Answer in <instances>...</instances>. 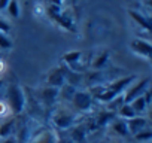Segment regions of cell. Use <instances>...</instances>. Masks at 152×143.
Masks as SVG:
<instances>
[{
	"label": "cell",
	"mask_w": 152,
	"mask_h": 143,
	"mask_svg": "<svg viewBox=\"0 0 152 143\" xmlns=\"http://www.w3.org/2000/svg\"><path fill=\"white\" fill-rule=\"evenodd\" d=\"M11 109L14 112H20V109L23 107V96H21V91L18 88H11L9 90V98L6 101Z\"/></svg>",
	"instance_id": "6da1fadb"
},
{
	"label": "cell",
	"mask_w": 152,
	"mask_h": 143,
	"mask_svg": "<svg viewBox=\"0 0 152 143\" xmlns=\"http://www.w3.org/2000/svg\"><path fill=\"white\" fill-rule=\"evenodd\" d=\"M145 119H140V118H131L128 122H127V128H128V131L130 133H133L134 136L139 133V131H142V128L145 127Z\"/></svg>",
	"instance_id": "7a4b0ae2"
},
{
	"label": "cell",
	"mask_w": 152,
	"mask_h": 143,
	"mask_svg": "<svg viewBox=\"0 0 152 143\" xmlns=\"http://www.w3.org/2000/svg\"><path fill=\"white\" fill-rule=\"evenodd\" d=\"M133 48H134L136 52H139V54H142V55H145V57H149V55H151V45H149L148 42L136 40V42L133 43Z\"/></svg>",
	"instance_id": "3957f363"
},
{
	"label": "cell",
	"mask_w": 152,
	"mask_h": 143,
	"mask_svg": "<svg viewBox=\"0 0 152 143\" xmlns=\"http://www.w3.org/2000/svg\"><path fill=\"white\" fill-rule=\"evenodd\" d=\"M31 143H55V137L52 133H42L36 139H33Z\"/></svg>",
	"instance_id": "277c9868"
},
{
	"label": "cell",
	"mask_w": 152,
	"mask_h": 143,
	"mask_svg": "<svg viewBox=\"0 0 152 143\" xmlns=\"http://www.w3.org/2000/svg\"><path fill=\"white\" fill-rule=\"evenodd\" d=\"M134 100H136V101L131 104V107H133V110H134V112H142V110L148 106L143 97H137V98H134Z\"/></svg>",
	"instance_id": "5b68a950"
},
{
	"label": "cell",
	"mask_w": 152,
	"mask_h": 143,
	"mask_svg": "<svg viewBox=\"0 0 152 143\" xmlns=\"http://www.w3.org/2000/svg\"><path fill=\"white\" fill-rule=\"evenodd\" d=\"M11 112H12V109H11V106H9L6 101H0V118L9 116Z\"/></svg>",
	"instance_id": "8992f818"
},
{
	"label": "cell",
	"mask_w": 152,
	"mask_h": 143,
	"mask_svg": "<svg viewBox=\"0 0 152 143\" xmlns=\"http://www.w3.org/2000/svg\"><path fill=\"white\" fill-rule=\"evenodd\" d=\"M121 115L124 116V118H134L136 116V112L133 110V107L131 106H128V104H124L122 107H121Z\"/></svg>",
	"instance_id": "52a82bcc"
},
{
	"label": "cell",
	"mask_w": 152,
	"mask_h": 143,
	"mask_svg": "<svg viewBox=\"0 0 152 143\" xmlns=\"http://www.w3.org/2000/svg\"><path fill=\"white\" fill-rule=\"evenodd\" d=\"M12 125H14V122L11 121V122H6V124H3L2 127H0V137H8L11 130H12Z\"/></svg>",
	"instance_id": "ba28073f"
},
{
	"label": "cell",
	"mask_w": 152,
	"mask_h": 143,
	"mask_svg": "<svg viewBox=\"0 0 152 143\" xmlns=\"http://www.w3.org/2000/svg\"><path fill=\"white\" fill-rule=\"evenodd\" d=\"M76 104H78L79 107H85V106L90 104V98L85 94H78L76 96Z\"/></svg>",
	"instance_id": "9c48e42d"
},
{
	"label": "cell",
	"mask_w": 152,
	"mask_h": 143,
	"mask_svg": "<svg viewBox=\"0 0 152 143\" xmlns=\"http://www.w3.org/2000/svg\"><path fill=\"white\" fill-rule=\"evenodd\" d=\"M113 128L121 134V136H125L128 133V128H127V122H122V121H118V124L113 125Z\"/></svg>",
	"instance_id": "30bf717a"
},
{
	"label": "cell",
	"mask_w": 152,
	"mask_h": 143,
	"mask_svg": "<svg viewBox=\"0 0 152 143\" xmlns=\"http://www.w3.org/2000/svg\"><path fill=\"white\" fill-rule=\"evenodd\" d=\"M0 48H11V40L0 33Z\"/></svg>",
	"instance_id": "8fae6325"
},
{
	"label": "cell",
	"mask_w": 152,
	"mask_h": 143,
	"mask_svg": "<svg viewBox=\"0 0 152 143\" xmlns=\"http://www.w3.org/2000/svg\"><path fill=\"white\" fill-rule=\"evenodd\" d=\"M136 139H137V140H149V139H151V133H149V131H146V133L139 131V133L136 134Z\"/></svg>",
	"instance_id": "7c38bea8"
},
{
	"label": "cell",
	"mask_w": 152,
	"mask_h": 143,
	"mask_svg": "<svg viewBox=\"0 0 152 143\" xmlns=\"http://www.w3.org/2000/svg\"><path fill=\"white\" fill-rule=\"evenodd\" d=\"M5 70H6V64H5V61H3V60H0V75H2Z\"/></svg>",
	"instance_id": "4fadbf2b"
},
{
	"label": "cell",
	"mask_w": 152,
	"mask_h": 143,
	"mask_svg": "<svg viewBox=\"0 0 152 143\" xmlns=\"http://www.w3.org/2000/svg\"><path fill=\"white\" fill-rule=\"evenodd\" d=\"M11 8H12V9H11V11H12V15L17 17V5H15V2H12V6H11Z\"/></svg>",
	"instance_id": "5bb4252c"
},
{
	"label": "cell",
	"mask_w": 152,
	"mask_h": 143,
	"mask_svg": "<svg viewBox=\"0 0 152 143\" xmlns=\"http://www.w3.org/2000/svg\"><path fill=\"white\" fill-rule=\"evenodd\" d=\"M2 143H17V142H15V139H12V137H6Z\"/></svg>",
	"instance_id": "9a60e30c"
}]
</instances>
